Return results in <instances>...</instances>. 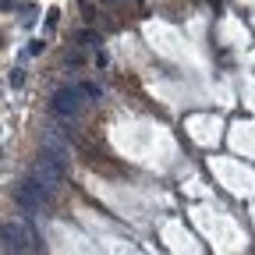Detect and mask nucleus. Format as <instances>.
I'll list each match as a JSON object with an SVG mask.
<instances>
[{"instance_id":"20e7f679","label":"nucleus","mask_w":255,"mask_h":255,"mask_svg":"<svg viewBox=\"0 0 255 255\" xmlns=\"http://www.w3.org/2000/svg\"><path fill=\"white\" fill-rule=\"evenodd\" d=\"M78 89L85 92V100H103V85H96V82H78Z\"/></svg>"},{"instance_id":"f257e3e1","label":"nucleus","mask_w":255,"mask_h":255,"mask_svg":"<svg viewBox=\"0 0 255 255\" xmlns=\"http://www.w3.org/2000/svg\"><path fill=\"white\" fill-rule=\"evenodd\" d=\"M53 191H57V188H50L46 181H39L36 174H32V177H25V181L14 184V202H18V209H25L28 216H36V213H43V209L53 202Z\"/></svg>"},{"instance_id":"f8f14e48","label":"nucleus","mask_w":255,"mask_h":255,"mask_svg":"<svg viewBox=\"0 0 255 255\" xmlns=\"http://www.w3.org/2000/svg\"><path fill=\"white\" fill-rule=\"evenodd\" d=\"M100 4H117V0H100Z\"/></svg>"},{"instance_id":"0eeeda50","label":"nucleus","mask_w":255,"mask_h":255,"mask_svg":"<svg viewBox=\"0 0 255 255\" xmlns=\"http://www.w3.org/2000/svg\"><path fill=\"white\" fill-rule=\"evenodd\" d=\"M64 64H71V68H82V64H85V57H82L78 50H71L68 57H64Z\"/></svg>"},{"instance_id":"6e6552de","label":"nucleus","mask_w":255,"mask_h":255,"mask_svg":"<svg viewBox=\"0 0 255 255\" xmlns=\"http://www.w3.org/2000/svg\"><path fill=\"white\" fill-rule=\"evenodd\" d=\"M57 14H60V11H46V28H50V32H53V28H57V21H60Z\"/></svg>"},{"instance_id":"9b49d317","label":"nucleus","mask_w":255,"mask_h":255,"mask_svg":"<svg viewBox=\"0 0 255 255\" xmlns=\"http://www.w3.org/2000/svg\"><path fill=\"white\" fill-rule=\"evenodd\" d=\"M14 4H18V0H4V11H7V7H14Z\"/></svg>"},{"instance_id":"7ed1b4c3","label":"nucleus","mask_w":255,"mask_h":255,"mask_svg":"<svg viewBox=\"0 0 255 255\" xmlns=\"http://www.w3.org/2000/svg\"><path fill=\"white\" fill-rule=\"evenodd\" d=\"M0 241H4V252H11V255L39 248V241H32V234L21 227V223H14V220H7L4 227H0Z\"/></svg>"},{"instance_id":"39448f33","label":"nucleus","mask_w":255,"mask_h":255,"mask_svg":"<svg viewBox=\"0 0 255 255\" xmlns=\"http://www.w3.org/2000/svg\"><path fill=\"white\" fill-rule=\"evenodd\" d=\"M78 46H92V50H100V36H96V32H89V28H82V32H78Z\"/></svg>"},{"instance_id":"1a4fd4ad","label":"nucleus","mask_w":255,"mask_h":255,"mask_svg":"<svg viewBox=\"0 0 255 255\" xmlns=\"http://www.w3.org/2000/svg\"><path fill=\"white\" fill-rule=\"evenodd\" d=\"M11 85L18 89V85H25V71L21 68H14V75H11Z\"/></svg>"},{"instance_id":"f03ea898","label":"nucleus","mask_w":255,"mask_h":255,"mask_svg":"<svg viewBox=\"0 0 255 255\" xmlns=\"http://www.w3.org/2000/svg\"><path fill=\"white\" fill-rule=\"evenodd\" d=\"M85 92L78 89V85H60V89H53V96H50V110H53V117H60V121H78L82 117V110H85Z\"/></svg>"},{"instance_id":"423d86ee","label":"nucleus","mask_w":255,"mask_h":255,"mask_svg":"<svg viewBox=\"0 0 255 255\" xmlns=\"http://www.w3.org/2000/svg\"><path fill=\"white\" fill-rule=\"evenodd\" d=\"M43 50H46V43H43V39H32V43L25 46V53H28V57H39Z\"/></svg>"},{"instance_id":"9d476101","label":"nucleus","mask_w":255,"mask_h":255,"mask_svg":"<svg viewBox=\"0 0 255 255\" xmlns=\"http://www.w3.org/2000/svg\"><path fill=\"white\" fill-rule=\"evenodd\" d=\"M82 14H85V21H96V7L92 4H82Z\"/></svg>"}]
</instances>
